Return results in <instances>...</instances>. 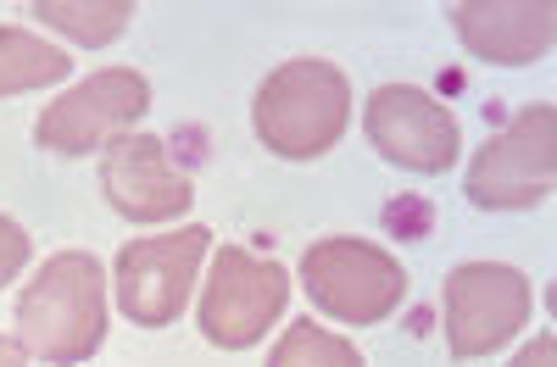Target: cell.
<instances>
[{
	"label": "cell",
	"mask_w": 557,
	"mask_h": 367,
	"mask_svg": "<svg viewBox=\"0 0 557 367\" xmlns=\"http://www.w3.org/2000/svg\"><path fill=\"white\" fill-rule=\"evenodd\" d=\"M101 334H107L101 262L89 251L51 256L34 273V284L17 295V340H23V351L51 362V367H73V362L101 351Z\"/></svg>",
	"instance_id": "6da1fadb"
},
{
	"label": "cell",
	"mask_w": 557,
	"mask_h": 367,
	"mask_svg": "<svg viewBox=\"0 0 557 367\" xmlns=\"http://www.w3.org/2000/svg\"><path fill=\"white\" fill-rule=\"evenodd\" d=\"M257 140L285 156V162H318L323 151L341 145V134L351 123V84L335 62L296 56L285 67H273L257 89Z\"/></svg>",
	"instance_id": "7a4b0ae2"
},
{
	"label": "cell",
	"mask_w": 557,
	"mask_h": 367,
	"mask_svg": "<svg viewBox=\"0 0 557 367\" xmlns=\"http://www.w3.org/2000/svg\"><path fill=\"white\" fill-rule=\"evenodd\" d=\"M301 279H307L312 306L323 317H335V324H351V329L385 324L407 295L401 262L391 251H380L374 240H351V235L318 240L301 256Z\"/></svg>",
	"instance_id": "3957f363"
},
{
	"label": "cell",
	"mask_w": 557,
	"mask_h": 367,
	"mask_svg": "<svg viewBox=\"0 0 557 367\" xmlns=\"http://www.w3.org/2000/svg\"><path fill=\"white\" fill-rule=\"evenodd\" d=\"M557 178V112L546 101L524 106L469 167V201L485 212H530L552 195Z\"/></svg>",
	"instance_id": "277c9868"
},
{
	"label": "cell",
	"mask_w": 557,
	"mask_h": 367,
	"mask_svg": "<svg viewBox=\"0 0 557 367\" xmlns=\"http://www.w3.org/2000/svg\"><path fill=\"white\" fill-rule=\"evenodd\" d=\"M151 112V84L134 67H107L96 78H84L67 89L62 101H51L34 123V140L57 156H89V151H112L128 140L134 123Z\"/></svg>",
	"instance_id": "5b68a950"
},
{
	"label": "cell",
	"mask_w": 557,
	"mask_h": 367,
	"mask_svg": "<svg viewBox=\"0 0 557 367\" xmlns=\"http://www.w3.org/2000/svg\"><path fill=\"white\" fill-rule=\"evenodd\" d=\"M441 312H446V345L451 356H491L513 340L530 312H535V290L519 267L502 262H462L446 290H441Z\"/></svg>",
	"instance_id": "8992f818"
},
{
	"label": "cell",
	"mask_w": 557,
	"mask_h": 367,
	"mask_svg": "<svg viewBox=\"0 0 557 367\" xmlns=\"http://www.w3.org/2000/svg\"><path fill=\"white\" fill-rule=\"evenodd\" d=\"M290 301V273L278 262H262L240 245H223L212 262V284L201 295V334L223 351H246L278 324Z\"/></svg>",
	"instance_id": "52a82bcc"
},
{
	"label": "cell",
	"mask_w": 557,
	"mask_h": 367,
	"mask_svg": "<svg viewBox=\"0 0 557 367\" xmlns=\"http://www.w3.org/2000/svg\"><path fill=\"white\" fill-rule=\"evenodd\" d=\"M207 245H212V235L201 223L178 228V235H157V240H128L117 251V306L139 329L178 324Z\"/></svg>",
	"instance_id": "ba28073f"
},
{
	"label": "cell",
	"mask_w": 557,
	"mask_h": 367,
	"mask_svg": "<svg viewBox=\"0 0 557 367\" xmlns=\"http://www.w3.org/2000/svg\"><path fill=\"white\" fill-rule=\"evenodd\" d=\"M368 145L407 173H446L457 162V117L412 84H385L368 101Z\"/></svg>",
	"instance_id": "9c48e42d"
},
{
	"label": "cell",
	"mask_w": 557,
	"mask_h": 367,
	"mask_svg": "<svg viewBox=\"0 0 557 367\" xmlns=\"http://www.w3.org/2000/svg\"><path fill=\"white\" fill-rule=\"evenodd\" d=\"M101 190L128 223H168L196 201L190 173H178L168 162V145L157 140V134H128V140H117L107 151Z\"/></svg>",
	"instance_id": "30bf717a"
},
{
	"label": "cell",
	"mask_w": 557,
	"mask_h": 367,
	"mask_svg": "<svg viewBox=\"0 0 557 367\" xmlns=\"http://www.w3.org/2000/svg\"><path fill=\"white\" fill-rule=\"evenodd\" d=\"M446 17L480 62H502V67H524L546 56L557 39L552 0H457V7H446Z\"/></svg>",
	"instance_id": "8fae6325"
},
{
	"label": "cell",
	"mask_w": 557,
	"mask_h": 367,
	"mask_svg": "<svg viewBox=\"0 0 557 367\" xmlns=\"http://www.w3.org/2000/svg\"><path fill=\"white\" fill-rule=\"evenodd\" d=\"M73 73V62L45 45L28 28H0V96H23V89H45V84H62Z\"/></svg>",
	"instance_id": "7c38bea8"
},
{
	"label": "cell",
	"mask_w": 557,
	"mask_h": 367,
	"mask_svg": "<svg viewBox=\"0 0 557 367\" xmlns=\"http://www.w3.org/2000/svg\"><path fill=\"white\" fill-rule=\"evenodd\" d=\"M34 17H45L51 28H62V34L84 39V45H107V39H117L128 28L134 7L128 0H89V7L84 0H39Z\"/></svg>",
	"instance_id": "4fadbf2b"
},
{
	"label": "cell",
	"mask_w": 557,
	"mask_h": 367,
	"mask_svg": "<svg viewBox=\"0 0 557 367\" xmlns=\"http://www.w3.org/2000/svg\"><path fill=\"white\" fill-rule=\"evenodd\" d=\"M268 367H362L357 345L330 334V329H318L312 317H301V324L285 329V340L273 345Z\"/></svg>",
	"instance_id": "5bb4252c"
},
{
	"label": "cell",
	"mask_w": 557,
	"mask_h": 367,
	"mask_svg": "<svg viewBox=\"0 0 557 367\" xmlns=\"http://www.w3.org/2000/svg\"><path fill=\"white\" fill-rule=\"evenodd\" d=\"M23 262H28V235L12 217H0V284H12L23 273Z\"/></svg>",
	"instance_id": "9a60e30c"
},
{
	"label": "cell",
	"mask_w": 557,
	"mask_h": 367,
	"mask_svg": "<svg viewBox=\"0 0 557 367\" xmlns=\"http://www.w3.org/2000/svg\"><path fill=\"white\" fill-rule=\"evenodd\" d=\"M513 367H557V334H535V345H524Z\"/></svg>",
	"instance_id": "2e32d148"
},
{
	"label": "cell",
	"mask_w": 557,
	"mask_h": 367,
	"mask_svg": "<svg viewBox=\"0 0 557 367\" xmlns=\"http://www.w3.org/2000/svg\"><path fill=\"white\" fill-rule=\"evenodd\" d=\"M0 367H28V351L17 340H7V334H0Z\"/></svg>",
	"instance_id": "e0dca14e"
}]
</instances>
